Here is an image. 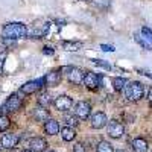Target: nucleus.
Instances as JSON below:
<instances>
[{
    "label": "nucleus",
    "mask_w": 152,
    "mask_h": 152,
    "mask_svg": "<svg viewBox=\"0 0 152 152\" xmlns=\"http://www.w3.org/2000/svg\"><path fill=\"white\" fill-rule=\"evenodd\" d=\"M49 152H56V151H49Z\"/></svg>",
    "instance_id": "36"
},
{
    "label": "nucleus",
    "mask_w": 152,
    "mask_h": 152,
    "mask_svg": "<svg viewBox=\"0 0 152 152\" xmlns=\"http://www.w3.org/2000/svg\"><path fill=\"white\" fill-rule=\"evenodd\" d=\"M47 31H49V23H46V24H35V26L31 29V31H28V35L31 37V38H41V37H44L46 34H47Z\"/></svg>",
    "instance_id": "13"
},
{
    "label": "nucleus",
    "mask_w": 152,
    "mask_h": 152,
    "mask_svg": "<svg viewBox=\"0 0 152 152\" xmlns=\"http://www.w3.org/2000/svg\"><path fill=\"white\" fill-rule=\"evenodd\" d=\"M23 105V100L20 97V94H11L6 102L0 107V116H5V113H14L17 110H20V107Z\"/></svg>",
    "instance_id": "3"
},
{
    "label": "nucleus",
    "mask_w": 152,
    "mask_h": 152,
    "mask_svg": "<svg viewBox=\"0 0 152 152\" xmlns=\"http://www.w3.org/2000/svg\"><path fill=\"white\" fill-rule=\"evenodd\" d=\"M108 119L105 113H96L91 116V128L93 129H102L104 126H107Z\"/></svg>",
    "instance_id": "11"
},
{
    "label": "nucleus",
    "mask_w": 152,
    "mask_h": 152,
    "mask_svg": "<svg viewBox=\"0 0 152 152\" xmlns=\"http://www.w3.org/2000/svg\"><path fill=\"white\" fill-rule=\"evenodd\" d=\"M91 114V105L90 102H87V100H81V102L76 104L75 107V116L81 119V120H87L88 117H90Z\"/></svg>",
    "instance_id": "4"
},
{
    "label": "nucleus",
    "mask_w": 152,
    "mask_h": 152,
    "mask_svg": "<svg viewBox=\"0 0 152 152\" xmlns=\"http://www.w3.org/2000/svg\"><path fill=\"white\" fill-rule=\"evenodd\" d=\"M73 152H87V149H85V146L82 143H76L73 146Z\"/></svg>",
    "instance_id": "28"
},
{
    "label": "nucleus",
    "mask_w": 152,
    "mask_h": 152,
    "mask_svg": "<svg viewBox=\"0 0 152 152\" xmlns=\"http://www.w3.org/2000/svg\"><path fill=\"white\" fill-rule=\"evenodd\" d=\"M96 66H100V67H105V69H111V66L108 64V62H105V61H102V59H91Z\"/></svg>",
    "instance_id": "27"
},
{
    "label": "nucleus",
    "mask_w": 152,
    "mask_h": 152,
    "mask_svg": "<svg viewBox=\"0 0 152 152\" xmlns=\"http://www.w3.org/2000/svg\"><path fill=\"white\" fill-rule=\"evenodd\" d=\"M123 91H125V97L131 100V102H137V100H140L143 97V84L140 82H137V81H132V82H128L125 85L123 88Z\"/></svg>",
    "instance_id": "2"
},
{
    "label": "nucleus",
    "mask_w": 152,
    "mask_h": 152,
    "mask_svg": "<svg viewBox=\"0 0 152 152\" xmlns=\"http://www.w3.org/2000/svg\"><path fill=\"white\" fill-rule=\"evenodd\" d=\"M64 120H66V123H67V126H70V128H73V126H76L78 125V117L75 116H66L64 117Z\"/></svg>",
    "instance_id": "25"
},
{
    "label": "nucleus",
    "mask_w": 152,
    "mask_h": 152,
    "mask_svg": "<svg viewBox=\"0 0 152 152\" xmlns=\"http://www.w3.org/2000/svg\"><path fill=\"white\" fill-rule=\"evenodd\" d=\"M24 152H32V151H24Z\"/></svg>",
    "instance_id": "35"
},
{
    "label": "nucleus",
    "mask_w": 152,
    "mask_h": 152,
    "mask_svg": "<svg viewBox=\"0 0 152 152\" xmlns=\"http://www.w3.org/2000/svg\"><path fill=\"white\" fill-rule=\"evenodd\" d=\"M59 131H61V135H62V138H64L66 142H72V140H75L76 131H75L73 128H70V126H64V128L59 129Z\"/></svg>",
    "instance_id": "19"
},
{
    "label": "nucleus",
    "mask_w": 152,
    "mask_h": 152,
    "mask_svg": "<svg viewBox=\"0 0 152 152\" xmlns=\"http://www.w3.org/2000/svg\"><path fill=\"white\" fill-rule=\"evenodd\" d=\"M84 44L81 41H64L62 43V49L67 50V52H76V50H79Z\"/></svg>",
    "instance_id": "20"
},
{
    "label": "nucleus",
    "mask_w": 152,
    "mask_h": 152,
    "mask_svg": "<svg viewBox=\"0 0 152 152\" xmlns=\"http://www.w3.org/2000/svg\"><path fill=\"white\" fill-rule=\"evenodd\" d=\"M126 84H128V81H126L125 78H114L113 79V88L116 91H123Z\"/></svg>",
    "instance_id": "22"
},
{
    "label": "nucleus",
    "mask_w": 152,
    "mask_h": 152,
    "mask_svg": "<svg viewBox=\"0 0 152 152\" xmlns=\"http://www.w3.org/2000/svg\"><path fill=\"white\" fill-rule=\"evenodd\" d=\"M116 152H126V151H123V149H119V151H116Z\"/></svg>",
    "instance_id": "34"
},
{
    "label": "nucleus",
    "mask_w": 152,
    "mask_h": 152,
    "mask_svg": "<svg viewBox=\"0 0 152 152\" xmlns=\"http://www.w3.org/2000/svg\"><path fill=\"white\" fill-rule=\"evenodd\" d=\"M67 72H69V73H67V79H69L72 84L79 85V84H82V82H84L85 72H84L82 69H79V67H70Z\"/></svg>",
    "instance_id": "6"
},
{
    "label": "nucleus",
    "mask_w": 152,
    "mask_h": 152,
    "mask_svg": "<svg viewBox=\"0 0 152 152\" xmlns=\"http://www.w3.org/2000/svg\"><path fill=\"white\" fill-rule=\"evenodd\" d=\"M18 140H20V137L17 134H5L2 137V140H0V145H2L5 149H12V148L17 146Z\"/></svg>",
    "instance_id": "12"
},
{
    "label": "nucleus",
    "mask_w": 152,
    "mask_h": 152,
    "mask_svg": "<svg viewBox=\"0 0 152 152\" xmlns=\"http://www.w3.org/2000/svg\"><path fill=\"white\" fill-rule=\"evenodd\" d=\"M134 38H135V41L140 44L143 49H146V50H152V41L149 40V38H146L142 32H135Z\"/></svg>",
    "instance_id": "17"
},
{
    "label": "nucleus",
    "mask_w": 152,
    "mask_h": 152,
    "mask_svg": "<svg viewBox=\"0 0 152 152\" xmlns=\"http://www.w3.org/2000/svg\"><path fill=\"white\" fill-rule=\"evenodd\" d=\"M96 152H114V149H113V146H111L108 142L102 140V142H99V143H97V146H96Z\"/></svg>",
    "instance_id": "23"
},
{
    "label": "nucleus",
    "mask_w": 152,
    "mask_h": 152,
    "mask_svg": "<svg viewBox=\"0 0 152 152\" xmlns=\"http://www.w3.org/2000/svg\"><path fill=\"white\" fill-rule=\"evenodd\" d=\"M148 99H149V102L152 104V87L149 88V93H148Z\"/></svg>",
    "instance_id": "32"
},
{
    "label": "nucleus",
    "mask_w": 152,
    "mask_h": 152,
    "mask_svg": "<svg viewBox=\"0 0 152 152\" xmlns=\"http://www.w3.org/2000/svg\"><path fill=\"white\" fill-rule=\"evenodd\" d=\"M88 90H96L97 87H100V76H97L96 73L87 72L84 76V82H82Z\"/></svg>",
    "instance_id": "9"
},
{
    "label": "nucleus",
    "mask_w": 152,
    "mask_h": 152,
    "mask_svg": "<svg viewBox=\"0 0 152 152\" xmlns=\"http://www.w3.org/2000/svg\"><path fill=\"white\" fill-rule=\"evenodd\" d=\"M53 105H55V108H56L58 111L67 113V111H70L72 107H73V100H72V97H69L67 94H61V96H58V97L53 100Z\"/></svg>",
    "instance_id": "5"
},
{
    "label": "nucleus",
    "mask_w": 152,
    "mask_h": 152,
    "mask_svg": "<svg viewBox=\"0 0 152 152\" xmlns=\"http://www.w3.org/2000/svg\"><path fill=\"white\" fill-rule=\"evenodd\" d=\"M11 125V120L8 116H0V132L2 131H6Z\"/></svg>",
    "instance_id": "24"
},
{
    "label": "nucleus",
    "mask_w": 152,
    "mask_h": 152,
    "mask_svg": "<svg viewBox=\"0 0 152 152\" xmlns=\"http://www.w3.org/2000/svg\"><path fill=\"white\" fill-rule=\"evenodd\" d=\"M100 49L104 50V52H114V46H110V44H100Z\"/></svg>",
    "instance_id": "30"
},
{
    "label": "nucleus",
    "mask_w": 152,
    "mask_h": 152,
    "mask_svg": "<svg viewBox=\"0 0 152 152\" xmlns=\"http://www.w3.org/2000/svg\"><path fill=\"white\" fill-rule=\"evenodd\" d=\"M44 131H46V134H49V135L58 134V132H59V125H58V122L53 120V119H49L47 122H44Z\"/></svg>",
    "instance_id": "14"
},
{
    "label": "nucleus",
    "mask_w": 152,
    "mask_h": 152,
    "mask_svg": "<svg viewBox=\"0 0 152 152\" xmlns=\"http://www.w3.org/2000/svg\"><path fill=\"white\" fill-rule=\"evenodd\" d=\"M34 117H35L38 122H47V120L50 119V114H49V111H47L46 108H43V107L38 105V107L34 110Z\"/></svg>",
    "instance_id": "15"
},
{
    "label": "nucleus",
    "mask_w": 152,
    "mask_h": 152,
    "mask_svg": "<svg viewBox=\"0 0 152 152\" xmlns=\"http://www.w3.org/2000/svg\"><path fill=\"white\" fill-rule=\"evenodd\" d=\"M2 37L5 40H20L28 37V28L23 23H8L2 31Z\"/></svg>",
    "instance_id": "1"
},
{
    "label": "nucleus",
    "mask_w": 152,
    "mask_h": 152,
    "mask_svg": "<svg viewBox=\"0 0 152 152\" xmlns=\"http://www.w3.org/2000/svg\"><path fill=\"white\" fill-rule=\"evenodd\" d=\"M43 84H46L44 82V78L38 79V81H29V82H26L24 85H21L20 93H23V94H34L35 91H38L43 87Z\"/></svg>",
    "instance_id": "7"
},
{
    "label": "nucleus",
    "mask_w": 152,
    "mask_h": 152,
    "mask_svg": "<svg viewBox=\"0 0 152 152\" xmlns=\"http://www.w3.org/2000/svg\"><path fill=\"white\" fill-rule=\"evenodd\" d=\"M138 72H142L143 75H146V76H149V78H152V73H149V72H143V70H138Z\"/></svg>",
    "instance_id": "33"
},
{
    "label": "nucleus",
    "mask_w": 152,
    "mask_h": 152,
    "mask_svg": "<svg viewBox=\"0 0 152 152\" xmlns=\"http://www.w3.org/2000/svg\"><path fill=\"white\" fill-rule=\"evenodd\" d=\"M6 56H8V52H6V50H3V52H0V75L3 73V67H5Z\"/></svg>",
    "instance_id": "26"
},
{
    "label": "nucleus",
    "mask_w": 152,
    "mask_h": 152,
    "mask_svg": "<svg viewBox=\"0 0 152 152\" xmlns=\"http://www.w3.org/2000/svg\"><path fill=\"white\" fill-rule=\"evenodd\" d=\"M59 81H61V73H58V72H50L44 76V82L50 87H56L59 84Z\"/></svg>",
    "instance_id": "16"
},
{
    "label": "nucleus",
    "mask_w": 152,
    "mask_h": 152,
    "mask_svg": "<svg viewBox=\"0 0 152 152\" xmlns=\"http://www.w3.org/2000/svg\"><path fill=\"white\" fill-rule=\"evenodd\" d=\"M50 104H52V96H50L47 91H43L40 96H38V105H40V107L47 108Z\"/></svg>",
    "instance_id": "21"
},
{
    "label": "nucleus",
    "mask_w": 152,
    "mask_h": 152,
    "mask_svg": "<svg viewBox=\"0 0 152 152\" xmlns=\"http://www.w3.org/2000/svg\"><path fill=\"white\" fill-rule=\"evenodd\" d=\"M132 149H134V152H148V142L142 137L134 138L132 140Z\"/></svg>",
    "instance_id": "18"
},
{
    "label": "nucleus",
    "mask_w": 152,
    "mask_h": 152,
    "mask_svg": "<svg viewBox=\"0 0 152 152\" xmlns=\"http://www.w3.org/2000/svg\"><path fill=\"white\" fill-rule=\"evenodd\" d=\"M43 52H44L46 55H52V53H53V49H52V47H44Z\"/></svg>",
    "instance_id": "31"
},
{
    "label": "nucleus",
    "mask_w": 152,
    "mask_h": 152,
    "mask_svg": "<svg viewBox=\"0 0 152 152\" xmlns=\"http://www.w3.org/2000/svg\"><path fill=\"white\" fill-rule=\"evenodd\" d=\"M108 126V135L111 138H120L123 134H125V128H123V125L117 120H111L107 123Z\"/></svg>",
    "instance_id": "8"
},
{
    "label": "nucleus",
    "mask_w": 152,
    "mask_h": 152,
    "mask_svg": "<svg viewBox=\"0 0 152 152\" xmlns=\"http://www.w3.org/2000/svg\"><path fill=\"white\" fill-rule=\"evenodd\" d=\"M140 32H142L146 38H149V40L152 41V31H151L149 28H142V31H140Z\"/></svg>",
    "instance_id": "29"
},
{
    "label": "nucleus",
    "mask_w": 152,
    "mask_h": 152,
    "mask_svg": "<svg viewBox=\"0 0 152 152\" xmlns=\"http://www.w3.org/2000/svg\"><path fill=\"white\" fill-rule=\"evenodd\" d=\"M29 148L32 152H44L47 149V142L43 137H34L29 140Z\"/></svg>",
    "instance_id": "10"
}]
</instances>
